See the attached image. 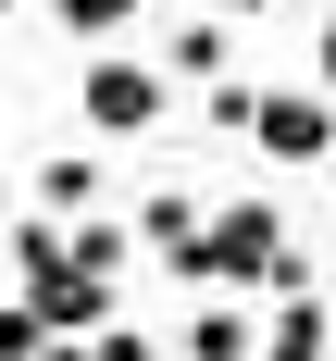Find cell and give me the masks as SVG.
Returning <instances> with one entry per match:
<instances>
[{
	"label": "cell",
	"instance_id": "cell-1",
	"mask_svg": "<svg viewBox=\"0 0 336 361\" xmlns=\"http://www.w3.org/2000/svg\"><path fill=\"white\" fill-rule=\"evenodd\" d=\"M175 274H187L199 299H287V287H311V262H299V237H287L274 200H224V212H199V237L175 250Z\"/></svg>",
	"mask_w": 336,
	"mask_h": 361
},
{
	"label": "cell",
	"instance_id": "cell-2",
	"mask_svg": "<svg viewBox=\"0 0 336 361\" xmlns=\"http://www.w3.org/2000/svg\"><path fill=\"white\" fill-rule=\"evenodd\" d=\"M162 100H175V87H162V63H137V50H100V63L75 75V112H87L100 137H149Z\"/></svg>",
	"mask_w": 336,
	"mask_h": 361
},
{
	"label": "cell",
	"instance_id": "cell-3",
	"mask_svg": "<svg viewBox=\"0 0 336 361\" xmlns=\"http://www.w3.org/2000/svg\"><path fill=\"white\" fill-rule=\"evenodd\" d=\"M237 137H261V162H336V100L324 87H249Z\"/></svg>",
	"mask_w": 336,
	"mask_h": 361
},
{
	"label": "cell",
	"instance_id": "cell-4",
	"mask_svg": "<svg viewBox=\"0 0 336 361\" xmlns=\"http://www.w3.org/2000/svg\"><path fill=\"white\" fill-rule=\"evenodd\" d=\"M13 299H25V312H37L50 336H87V324H112V274H87L75 250H63V262H37V274H25Z\"/></svg>",
	"mask_w": 336,
	"mask_h": 361
},
{
	"label": "cell",
	"instance_id": "cell-5",
	"mask_svg": "<svg viewBox=\"0 0 336 361\" xmlns=\"http://www.w3.org/2000/svg\"><path fill=\"white\" fill-rule=\"evenodd\" d=\"M249 361H336V312H324V287H287V299H274V324H261Z\"/></svg>",
	"mask_w": 336,
	"mask_h": 361
},
{
	"label": "cell",
	"instance_id": "cell-6",
	"mask_svg": "<svg viewBox=\"0 0 336 361\" xmlns=\"http://www.w3.org/2000/svg\"><path fill=\"white\" fill-rule=\"evenodd\" d=\"M261 349V312L249 299H199V324L175 336V361H249Z\"/></svg>",
	"mask_w": 336,
	"mask_h": 361
},
{
	"label": "cell",
	"instance_id": "cell-7",
	"mask_svg": "<svg viewBox=\"0 0 336 361\" xmlns=\"http://www.w3.org/2000/svg\"><path fill=\"white\" fill-rule=\"evenodd\" d=\"M199 75H224V13H199V25L162 37V87H199Z\"/></svg>",
	"mask_w": 336,
	"mask_h": 361
},
{
	"label": "cell",
	"instance_id": "cell-8",
	"mask_svg": "<svg viewBox=\"0 0 336 361\" xmlns=\"http://www.w3.org/2000/svg\"><path fill=\"white\" fill-rule=\"evenodd\" d=\"M87 200H100V162H87V149L37 162V212H87Z\"/></svg>",
	"mask_w": 336,
	"mask_h": 361
},
{
	"label": "cell",
	"instance_id": "cell-9",
	"mask_svg": "<svg viewBox=\"0 0 336 361\" xmlns=\"http://www.w3.org/2000/svg\"><path fill=\"white\" fill-rule=\"evenodd\" d=\"M137 224H149V250L175 262V250H187V237H199V200H187V187H162V200H149V212H137Z\"/></svg>",
	"mask_w": 336,
	"mask_h": 361
},
{
	"label": "cell",
	"instance_id": "cell-10",
	"mask_svg": "<svg viewBox=\"0 0 336 361\" xmlns=\"http://www.w3.org/2000/svg\"><path fill=\"white\" fill-rule=\"evenodd\" d=\"M50 25L63 37H112V25H137V0H50Z\"/></svg>",
	"mask_w": 336,
	"mask_h": 361
},
{
	"label": "cell",
	"instance_id": "cell-11",
	"mask_svg": "<svg viewBox=\"0 0 336 361\" xmlns=\"http://www.w3.org/2000/svg\"><path fill=\"white\" fill-rule=\"evenodd\" d=\"M63 250H75V262H87V274H112V287H125V224H75Z\"/></svg>",
	"mask_w": 336,
	"mask_h": 361
},
{
	"label": "cell",
	"instance_id": "cell-12",
	"mask_svg": "<svg viewBox=\"0 0 336 361\" xmlns=\"http://www.w3.org/2000/svg\"><path fill=\"white\" fill-rule=\"evenodd\" d=\"M75 361H162V349H149V324H87Z\"/></svg>",
	"mask_w": 336,
	"mask_h": 361
},
{
	"label": "cell",
	"instance_id": "cell-13",
	"mask_svg": "<svg viewBox=\"0 0 336 361\" xmlns=\"http://www.w3.org/2000/svg\"><path fill=\"white\" fill-rule=\"evenodd\" d=\"M199 112H212L224 137H237V125H249V75H199Z\"/></svg>",
	"mask_w": 336,
	"mask_h": 361
},
{
	"label": "cell",
	"instance_id": "cell-14",
	"mask_svg": "<svg viewBox=\"0 0 336 361\" xmlns=\"http://www.w3.org/2000/svg\"><path fill=\"white\" fill-rule=\"evenodd\" d=\"M37 336H50V324H37L25 299H0V361H37Z\"/></svg>",
	"mask_w": 336,
	"mask_h": 361
},
{
	"label": "cell",
	"instance_id": "cell-15",
	"mask_svg": "<svg viewBox=\"0 0 336 361\" xmlns=\"http://www.w3.org/2000/svg\"><path fill=\"white\" fill-rule=\"evenodd\" d=\"M311 87L336 100V13H324V37H311Z\"/></svg>",
	"mask_w": 336,
	"mask_h": 361
},
{
	"label": "cell",
	"instance_id": "cell-16",
	"mask_svg": "<svg viewBox=\"0 0 336 361\" xmlns=\"http://www.w3.org/2000/svg\"><path fill=\"white\" fill-rule=\"evenodd\" d=\"M199 13H237V25H249V13H274V0H199Z\"/></svg>",
	"mask_w": 336,
	"mask_h": 361
},
{
	"label": "cell",
	"instance_id": "cell-17",
	"mask_svg": "<svg viewBox=\"0 0 336 361\" xmlns=\"http://www.w3.org/2000/svg\"><path fill=\"white\" fill-rule=\"evenodd\" d=\"M0 13H25V0H0Z\"/></svg>",
	"mask_w": 336,
	"mask_h": 361
},
{
	"label": "cell",
	"instance_id": "cell-18",
	"mask_svg": "<svg viewBox=\"0 0 336 361\" xmlns=\"http://www.w3.org/2000/svg\"><path fill=\"white\" fill-rule=\"evenodd\" d=\"M324 312H336V299H324Z\"/></svg>",
	"mask_w": 336,
	"mask_h": 361
}]
</instances>
